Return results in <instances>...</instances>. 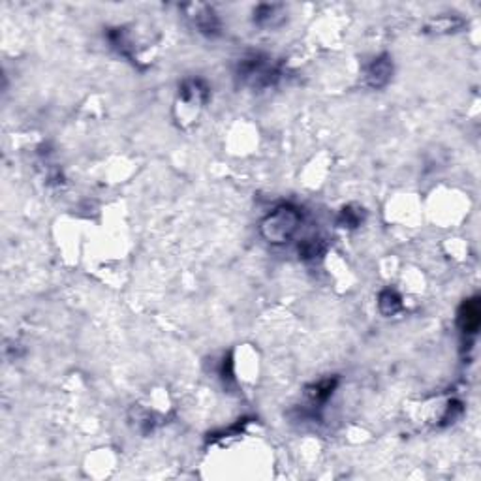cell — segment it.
I'll return each mask as SVG.
<instances>
[{
	"mask_svg": "<svg viewBox=\"0 0 481 481\" xmlns=\"http://www.w3.org/2000/svg\"><path fill=\"white\" fill-rule=\"evenodd\" d=\"M186 10V18L192 21V25L195 27V30L203 36H209V38H214V36L220 34V19L214 13L211 6L207 4H190V6H184Z\"/></svg>",
	"mask_w": 481,
	"mask_h": 481,
	"instance_id": "3",
	"label": "cell"
},
{
	"mask_svg": "<svg viewBox=\"0 0 481 481\" xmlns=\"http://www.w3.org/2000/svg\"><path fill=\"white\" fill-rule=\"evenodd\" d=\"M281 6L276 4H262L254 10V23L259 27H275V19L281 18Z\"/></svg>",
	"mask_w": 481,
	"mask_h": 481,
	"instance_id": "9",
	"label": "cell"
},
{
	"mask_svg": "<svg viewBox=\"0 0 481 481\" xmlns=\"http://www.w3.org/2000/svg\"><path fill=\"white\" fill-rule=\"evenodd\" d=\"M297 250L301 259H304V262H316V259H320L326 254V243L320 237H310V239H304L299 243Z\"/></svg>",
	"mask_w": 481,
	"mask_h": 481,
	"instance_id": "6",
	"label": "cell"
},
{
	"mask_svg": "<svg viewBox=\"0 0 481 481\" xmlns=\"http://www.w3.org/2000/svg\"><path fill=\"white\" fill-rule=\"evenodd\" d=\"M461 27H463V19L440 15V18L430 19L425 29H427V32H435V34H447V32H455Z\"/></svg>",
	"mask_w": 481,
	"mask_h": 481,
	"instance_id": "7",
	"label": "cell"
},
{
	"mask_svg": "<svg viewBox=\"0 0 481 481\" xmlns=\"http://www.w3.org/2000/svg\"><path fill=\"white\" fill-rule=\"evenodd\" d=\"M235 75L240 81V85L248 86L252 91H265L281 81L282 70L278 64L271 63L269 57H265L262 53H252L240 58Z\"/></svg>",
	"mask_w": 481,
	"mask_h": 481,
	"instance_id": "2",
	"label": "cell"
},
{
	"mask_svg": "<svg viewBox=\"0 0 481 481\" xmlns=\"http://www.w3.org/2000/svg\"><path fill=\"white\" fill-rule=\"evenodd\" d=\"M393 77V63H391L390 55H382V57L374 58L371 66L367 68V85L371 89H384Z\"/></svg>",
	"mask_w": 481,
	"mask_h": 481,
	"instance_id": "4",
	"label": "cell"
},
{
	"mask_svg": "<svg viewBox=\"0 0 481 481\" xmlns=\"http://www.w3.org/2000/svg\"><path fill=\"white\" fill-rule=\"evenodd\" d=\"M361 222H363V209L352 205L344 207L342 212H340V218H338V224L342 228H357Z\"/></svg>",
	"mask_w": 481,
	"mask_h": 481,
	"instance_id": "10",
	"label": "cell"
},
{
	"mask_svg": "<svg viewBox=\"0 0 481 481\" xmlns=\"http://www.w3.org/2000/svg\"><path fill=\"white\" fill-rule=\"evenodd\" d=\"M458 327L464 335H475L480 329L481 323V309H480V299L472 297L466 299L461 309H458Z\"/></svg>",
	"mask_w": 481,
	"mask_h": 481,
	"instance_id": "5",
	"label": "cell"
},
{
	"mask_svg": "<svg viewBox=\"0 0 481 481\" xmlns=\"http://www.w3.org/2000/svg\"><path fill=\"white\" fill-rule=\"evenodd\" d=\"M378 309L380 312L384 316H393L397 314L399 310L402 309V301H401V295L395 292V290H391V288H387V290H384V292L380 293L378 297Z\"/></svg>",
	"mask_w": 481,
	"mask_h": 481,
	"instance_id": "8",
	"label": "cell"
},
{
	"mask_svg": "<svg viewBox=\"0 0 481 481\" xmlns=\"http://www.w3.org/2000/svg\"><path fill=\"white\" fill-rule=\"evenodd\" d=\"M303 224V211L293 203H281L267 212L259 222V233L269 245H286L299 233Z\"/></svg>",
	"mask_w": 481,
	"mask_h": 481,
	"instance_id": "1",
	"label": "cell"
}]
</instances>
